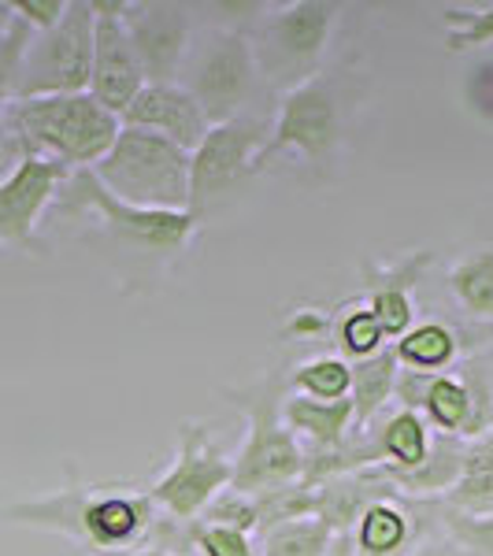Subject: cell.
I'll use <instances>...</instances> for the list:
<instances>
[{"mask_svg":"<svg viewBox=\"0 0 493 556\" xmlns=\"http://www.w3.org/2000/svg\"><path fill=\"white\" fill-rule=\"evenodd\" d=\"M4 519L15 527L64 534L89 556L160 545V534H164V516L152 505L149 486H134V482L119 479L83 482L75 468H67V482L60 490L8 505Z\"/></svg>","mask_w":493,"mask_h":556,"instance_id":"1","label":"cell"},{"mask_svg":"<svg viewBox=\"0 0 493 556\" xmlns=\"http://www.w3.org/2000/svg\"><path fill=\"white\" fill-rule=\"evenodd\" d=\"M12 123L23 152L56 160L67 172H89L115 146L123 123L93 93L30 97L12 104Z\"/></svg>","mask_w":493,"mask_h":556,"instance_id":"2","label":"cell"},{"mask_svg":"<svg viewBox=\"0 0 493 556\" xmlns=\"http://www.w3.org/2000/svg\"><path fill=\"white\" fill-rule=\"evenodd\" d=\"M290 393V375L267 371L253 386H230L227 397L245 412V438L235 453V482L230 486L256 497L279 490L304 475V445L290 434L282 419V401Z\"/></svg>","mask_w":493,"mask_h":556,"instance_id":"3","label":"cell"},{"mask_svg":"<svg viewBox=\"0 0 493 556\" xmlns=\"http://www.w3.org/2000/svg\"><path fill=\"white\" fill-rule=\"evenodd\" d=\"M97 182L115 201L152 212H190V152L149 130L123 127L97 167Z\"/></svg>","mask_w":493,"mask_h":556,"instance_id":"4","label":"cell"},{"mask_svg":"<svg viewBox=\"0 0 493 556\" xmlns=\"http://www.w3.org/2000/svg\"><path fill=\"white\" fill-rule=\"evenodd\" d=\"M334 23L338 4L330 0H290L279 8H264V15L249 30L260 78L279 93H290L323 75Z\"/></svg>","mask_w":493,"mask_h":556,"instance_id":"5","label":"cell"},{"mask_svg":"<svg viewBox=\"0 0 493 556\" xmlns=\"http://www.w3.org/2000/svg\"><path fill=\"white\" fill-rule=\"evenodd\" d=\"M260 67L253 56L249 34L230 30V26H201L193 34V45L186 52V64L178 71V86L201 104L212 127L241 115H253L249 104L260 93Z\"/></svg>","mask_w":493,"mask_h":556,"instance_id":"6","label":"cell"},{"mask_svg":"<svg viewBox=\"0 0 493 556\" xmlns=\"http://www.w3.org/2000/svg\"><path fill=\"white\" fill-rule=\"evenodd\" d=\"M345 149V112L338 83L323 71L279 97V112L267 130V141L253 160V175L264 172L279 152H298L312 172H330Z\"/></svg>","mask_w":493,"mask_h":556,"instance_id":"7","label":"cell"},{"mask_svg":"<svg viewBox=\"0 0 493 556\" xmlns=\"http://www.w3.org/2000/svg\"><path fill=\"white\" fill-rule=\"evenodd\" d=\"M93 0H67L56 26L30 34L15 78V101L86 93L93 71Z\"/></svg>","mask_w":493,"mask_h":556,"instance_id":"8","label":"cell"},{"mask_svg":"<svg viewBox=\"0 0 493 556\" xmlns=\"http://www.w3.org/2000/svg\"><path fill=\"white\" fill-rule=\"evenodd\" d=\"M230 482H235V456H227L212 442L208 424L182 419L172 468L156 482H149V497L160 508V516L190 527Z\"/></svg>","mask_w":493,"mask_h":556,"instance_id":"9","label":"cell"},{"mask_svg":"<svg viewBox=\"0 0 493 556\" xmlns=\"http://www.w3.org/2000/svg\"><path fill=\"white\" fill-rule=\"evenodd\" d=\"M56 201L64 204V212H93L108 227V235H115V241L149 256H178L190 245L193 230L201 227L190 212H152L115 201L93 178V172H71Z\"/></svg>","mask_w":493,"mask_h":556,"instance_id":"10","label":"cell"},{"mask_svg":"<svg viewBox=\"0 0 493 556\" xmlns=\"http://www.w3.org/2000/svg\"><path fill=\"white\" fill-rule=\"evenodd\" d=\"M267 130L260 115L219 123L204 134V141L190 152V215L197 223L208 219L212 208H219L245 178H253V160L267 141Z\"/></svg>","mask_w":493,"mask_h":556,"instance_id":"11","label":"cell"},{"mask_svg":"<svg viewBox=\"0 0 493 556\" xmlns=\"http://www.w3.org/2000/svg\"><path fill=\"white\" fill-rule=\"evenodd\" d=\"M123 23H127L130 45L138 52L146 86L178 83V71H182L197 34L190 8L175 4V0H127Z\"/></svg>","mask_w":493,"mask_h":556,"instance_id":"12","label":"cell"},{"mask_svg":"<svg viewBox=\"0 0 493 556\" xmlns=\"http://www.w3.org/2000/svg\"><path fill=\"white\" fill-rule=\"evenodd\" d=\"M67 167L38 152H20L15 167L0 178V245L30 253L38 245V223L67 182Z\"/></svg>","mask_w":493,"mask_h":556,"instance_id":"13","label":"cell"},{"mask_svg":"<svg viewBox=\"0 0 493 556\" xmlns=\"http://www.w3.org/2000/svg\"><path fill=\"white\" fill-rule=\"evenodd\" d=\"M127 0H93V71H89V93L101 101L108 112L123 115L134 97L146 89L138 52L130 45L127 23H123Z\"/></svg>","mask_w":493,"mask_h":556,"instance_id":"14","label":"cell"},{"mask_svg":"<svg viewBox=\"0 0 493 556\" xmlns=\"http://www.w3.org/2000/svg\"><path fill=\"white\" fill-rule=\"evenodd\" d=\"M119 123L123 127H134V130L160 134V138H167L172 146L186 149V152H193L204 141V134L212 130V123H208V115L201 112V104H197L178 83L146 86L130 101L127 112L119 115Z\"/></svg>","mask_w":493,"mask_h":556,"instance_id":"15","label":"cell"},{"mask_svg":"<svg viewBox=\"0 0 493 556\" xmlns=\"http://www.w3.org/2000/svg\"><path fill=\"white\" fill-rule=\"evenodd\" d=\"M312 486H316V516L334 534L353 531L356 519H361L371 505H379V501L401 497V490L393 486V479L382 468L334 475V479L312 482Z\"/></svg>","mask_w":493,"mask_h":556,"instance_id":"16","label":"cell"},{"mask_svg":"<svg viewBox=\"0 0 493 556\" xmlns=\"http://www.w3.org/2000/svg\"><path fill=\"white\" fill-rule=\"evenodd\" d=\"M349 538L353 556H408L419 542V519L408 497H390L367 508Z\"/></svg>","mask_w":493,"mask_h":556,"instance_id":"17","label":"cell"},{"mask_svg":"<svg viewBox=\"0 0 493 556\" xmlns=\"http://www.w3.org/2000/svg\"><path fill=\"white\" fill-rule=\"evenodd\" d=\"M282 419L290 434L308 445L304 453L338 450L353 434V401H312L301 393H286Z\"/></svg>","mask_w":493,"mask_h":556,"instance_id":"18","label":"cell"},{"mask_svg":"<svg viewBox=\"0 0 493 556\" xmlns=\"http://www.w3.org/2000/svg\"><path fill=\"white\" fill-rule=\"evenodd\" d=\"M464 456H468V442L456 434H438L430 430V453L424 464L412 471H387L401 497H450V490L460 482Z\"/></svg>","mask_w":493,"mask_h":556,"instance_id":"19","label":"cell"},{"mask_svg":"<svg viewBox=\"0 0 493 556\" xmlns=\"http://www.w3.org/2000/svg\"><path fill=\"white\" fill-rule=\"evenodd\" d=\"M397 375H401V361H397V349H393V345H382L375 356H364V361L349 364L353 434H361V430L371 427V419L393 401V390H397Z\"/></svg>","mask_w":493,"mask_h":556,"instance_id":"20","label":"cell"},{"mask_svg":"<svg viewBox=\"0 0 493 556\" xmlns=\"http://www.w3.org/2000/svg\"><path fill=\"white\" fill-rule=\"evenodd\" d=\"M397 349V361L408 371H424V375H442L460 361V334L450 323H416L405 338L393 342Z\"/></svg>","mask_w":493,"mask_h":556,"instance_id":"21","label":"cell"},{"mask_svg":"<svg viewBox=\"0 0 493 556\" xmlns=\"http://www.w3.org/2000/svg\"><path fill=\"white\" fill-rule=\"evenodd\" d=\"M450 293L471 319L493 323V249H475L450 267Z\"/></svg>","mask_w":493,"mask_h":556,"instance_id":"22","label":"cell"},{"mask_svg":"<svg viewBox=\"0 0 493 556\" xmlns=\"http://www.w3.org/2000/svg\"><path fill=\"white\" fill-rule=\"evenodd\" d=\"M330 545H334V531L319 516L286 519L256 534L260 556H327Z\"/></svg>","mask_w":493,"mask_h":556,"instance_id":"23","label":"cell"},{"mask_svg":"<svg viewBox=\"0 0 493 556\" xmlns=\"http://www.w3.org/2000/svg\"><path fill=\"white\" fill-rule=\"evenodd\" d=\"M379 445H382V456L387 471H412L424 464V456L430 453V427L419 412H393L387 419V427L379 430Z\"/></svg>","mask_w":493,"mask_h":556,"instance_id":"24","label":"cell"},{"mask_svg":"<svg viewBox=\"0 0 493 556\" xmlns=\"http://www.w3.org/2000/svg\"><path fill=\"white\" fill-rule=\"evenodd\" d=\"M290 393H301V397H312V401H345L349 364L334 353L304 361L290 371Z\"/></svg>","mask_w":493,"mask_h":556,"instance_id":"25","label":"cell"},{"mask_svg":"<svg viewBox=\"0 0 493 556\" xmlns=\"http://www.w3.org/2000/svg\"><path fill=\"white\" fill-rule=\"evenodd\" d=\"M387 342V334L379 330V323L367 312V304H353L342 316L334 319V349L342 353L345 364L364 361V356H375Z\"/></svg>","mask_w":493,"mask_h":556,"instance_id":"26","label":"cell"},{"mask_svg":"<svg viewBox=\"0 0 493 556\" xmlns=\"http://www.w3.org/2000/svg\"><path fill=\"white\" fill-rule=\"evenodd\" d=\"M30 34L34 30L20 15H12V8L0 4V115L15 104V78H20V64Z\"/></svg>","mask_w":493,"mask_h":556,"instance_id":"27","label":"cell"},{"mask_svg":"<svg viewBox=\"0 0 493 556\" xmlns=\"http://www.w3.org/2000/svg\"><path fill=\"white\" fill-rule=\"evenodd\" d=\"M445 23V45L453 52H468L493 45V4L482 8H445L442 12Z\"/></svg>","mask_w":493,"mask_h":556,"instance_id":"28","label":"cell"},{"mask_svg":"<svg viewBox=\"0 0 493 556\" xmlns=\"http://www.w3.org/2000/svg\"><path fill=\"white\" fill-rule=\"evenodd\" d=\"M430 264H434V253H430V249H416V253L393 260V264H364V282H367V290L416 293V286L424 282Z\"/></svg>","mask_w":493,"mask_h":556,"instance_id":"29","label":"cell"},{"mask_svg":"<svg viewBox=\"0 0 493 556\" xmlns=\"http://www.w3.org/2000/svg\"><path fill=\"white\" fill-rule=\"evenodd\" d=\"M193 523H212V527H230V531H241V534H256L260 531L256 501L249 497V493L227 486Z\"/></svg>","mask_w":493,"mask_h":556,"instance_id":"30","label":"cell"},{"mask_svg":"<svg viewBox=\"0 0 493 556\" xmlns=\"http://www.w3.org/2000/svg\"><path fill=\"white\" fill-rule=\"evenodd\" d=\"M442 527L456 542V549L475 553V556H493V516H468L445 505Z\"/></svg>","mask_w":493,"mask_h":556,"instance_id":"31","label":"cell"},{"mask_svg":"<svg viewBox=\"0 0 493 556\" xmlns=\"http://www.w3.org/2000/svg\"><path fill=\"white\" fill-rule=\"evenodd\" d=\"M190 542L201 556H260L253 534L230 531V527H212V523H190Z\"/></svg>","mask_w":493,"mask_h":556,"instance_id":"32","label":"cell"},{"mask_svg":"<svg viewBox=\"0 0 493 556\" xmlns=\"http://www.w3.org/2000/svg\"><path fill=\"white\" fill-rule=\"evenodd\" d=\"M8 8H12V15H20L34 34H41L60 23V15L67 12V0H15V4H8Z\"/></svg>","mask_w":493,"mask_h":556,"instance_id":"33","label":"cell"},{"mask_svg":"<svg viewBox=\"0 0 493 556\" xmlns=\"http://www.w3.org/2000/svg\"><path fill=\"white\" fill-rule=\"evenodd\" d=\"M93 556H178V553H167V549H160V545H141V549H108Z\"/></svg>","mask_w":493,"mask_h":556,"instance_id":"34","label":"cell"},{"mask_svg":"<svg viewBox=\"0 0 493 556\" xmlns=\"http://www.w3.org/2000/svg\"><path fill=\"white\" fill-rule=\"evenodd\" d=\"M327 327V319L319 316V312H312V316H298L293 319V330H298V334H312V330H323Z\"/></svg>","mask_w":493,"mask_h":556,"instance_id":"35","label":"cell"},{"mask_svg":"<svg viewBox=\"0 0 493 556\" xmlns=\"http://www.w3.org/2000/svg\"><path fill=\"white\" fill-rule=\"evenodd\" d=\"M327 556H353V538H349V534H334V545H330Z\"/></svg>","mask_w":493,"mask_h":556,"instance_id":"36","label":"cell"}]
</instances>
